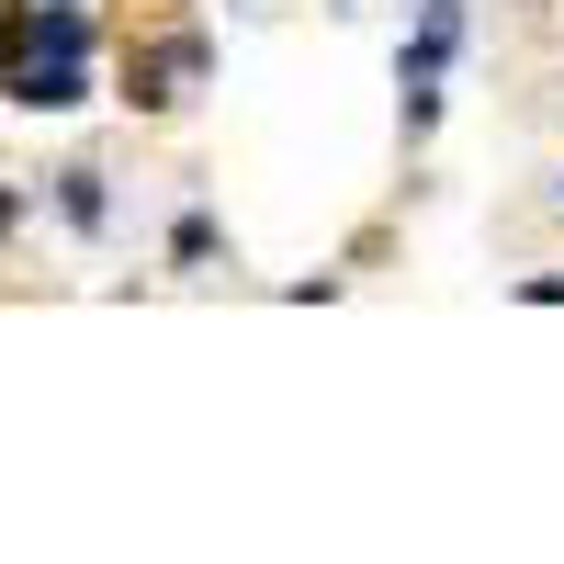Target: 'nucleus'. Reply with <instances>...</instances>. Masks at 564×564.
I'll list each match as a JSON object with an SVG mask.
<instances>
[{
  "label": "nucleus",
  "instance_id": "obj_1",
  "mask_svg": "<svg viewBox=\"0 0 564 564\" xmlns=\"http://www.w3.org/2000/svg\"><path fill=\"white\" fill-rule=\"evenodd\" d=\"M452 45H463V0H430V23H417V45H406V124H430L441 113V68H452Z\"/></svg>",
  "mask_w": 564,
  "mask_h": 564
},
{
  "label": "nucleus",
  "instance_id": "obj_2",
  "mask_svg": "<svg viewBox=\"0 0 564 564\" xmlns=\"http://www.w3.org/2000/svg\"><path fill=\"white\" fill-rule=\"evenodd\" d=\"M12 102H34V113H68V102H90V68H79V57H57V45H34V57L12 68Z\"/></svg>",
  "mask_w": 564,
  "mask_h": 564
},
{
  "label": "nucleus",
  "instance_id": "obj_4",
  "mask_svg": "<svg viewBox=\"0 0 564 564\" xmlns=\"http://www.w3.org/2000/svg\"><path fill=\"white\" fill-rule=\"evenodd\" d=\"M68 226H102V170H68Z\"/></svg>",
  "mask_w": 564,
  "mask_h": 564
},
{
  "label": "nucleus",
  "instance_id": "obj_3",
  "mask_svg": "<svg viewBox=\"0 0 564 564\" xmlns=\"http://www.w3.org/2000/svg\"><path fill=\"white\" fill-rule=\"evenodd\" d=\"M193 79H204V34H170L159 57H148V79H135V102H181Z\"/></svg>",
  "mask_w": 564,
  "mask_h": 564
},
{
  "label": "nucleus",
  "instance_id": "obj_5",
  "mask_svg": "<svg viewBox=\"0 0 564 564\" xmlns=\"http://www.w3.org/2000/svg\"><path fill=\"white\" fill-rule=\"evenodd\" d=\"M0 238H12V193H0Z\"/></svg>",
  "mask_w": 564,
  "mask_h": 564
}]
</instances>
